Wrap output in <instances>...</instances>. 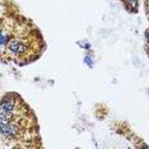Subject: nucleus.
Returning a JSON list of instances; mask_svg holds the SVG:
<instances>
[{"instance_id": "obj_1", "label": "nucleus", "mask_w": 149, "mask_h": 149, "mask_svg": "<svg viewBox=\"0 0 149 149\" xmlns=\"http://www.w3.org/2000/svg\"><path fill=\"white\" fill-rule=\"evenodd\" d=\"M0 134L20 141L26 148L38 146L39 127L35 116L19 97H9L0 104Z\"/></svg>"}]
</instances>
